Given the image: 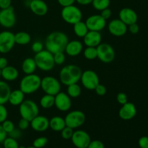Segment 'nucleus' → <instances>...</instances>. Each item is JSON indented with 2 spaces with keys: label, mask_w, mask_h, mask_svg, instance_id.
Returning <instances> with one entry per match:
<instances>
[{
  "label": "nucleus",
  "mask_w": 148,
  "mask_h": 148,
  "mask_svg": "<svg viewBox=\"0 0 148 148\" xmlns=\"http://www.w3.org/2000/svg\"><path fill=\"white\" fill-rule=\"evenodd\" d=\"M27 1H32V0H27Z\"/></svg>",
  "instance_id": "57"
},
{
  "label": "nucleus",
  "mask_w": 148,
  "mask_h": 148,
  "mask_svg": "<svg viewBox=\"0 0 148 148\" xmlns=\"http://www.w3.org/2000/svg\"><path fill=\"white\" fill-rule=\"evenodd\" d=\"M7 137V134L4 130L1 124H0V143H2L3 141L5 140V138Z\"/></svg>",
  "instance_id": "51"
},
{
  "label": "nucleus",
  "mask_w": 148,
  "mask_h": 148,
  "mask_svg": "<svg viewBox=\"0 0 148 148\" xmlns=\"http://www.w3.org/2000/svg\"><path fill=\"white\" fill-rule=\"evenodd\" d=\"M87 148H105V146L101 140H92L90 141Z\"/></svg>",
  "instance_id": "43"
},
{
  "label": "nucleus",
  "mask_w": 148,
  "mask_h": 148,
  "mask_svg": "<svg viewBox=\"0 0 148 148\" xmlns=\"http://www.w3.org/2000/svg\"><path fill=\"white\" fill-rule=\"evenodd\" d=\"M30 127V121L27 119L21 118L18 122V127L20 130H25Z\"/></svg>",
  "instance_id": "44"
},
{
  "label": "nucleus",
  "mask_w": 148,
  "mask_h": 148,
  "mask_svg": "<svg viewBox=\"0 0 148 148\" xmlns=\"http://www.w3.org/2000/svg\"><path fill=\"white\" fill-rule=\"evenodd\" d=\"M30 126L34 131L43 132L49 128V119L44 116L38 114L30 121Z\"/></svg>",
  "instance_id": "17"
},
{
  "label": "nucleus",
  "mask_w": 148,
  "mask_h": 148,
  "mask_svg": "<svg viewBox=\"0 0 148 148\" xmlns=\"http://www.w3.org/2000/svg\"><path fill=\"white\" fill-rule=\"evenodd\" d=\"M53 55V61H54L55 64L57 65H62L64 64L66 60V56L64 53V51L62 52H57V53H54Z\"/></svg>",
  "instance_id": "36"
},
{
  "label": "nucleus",
  "mask_w": 148,
  "mask_h": 148,
  "mask_svg": "<svg viewBox=\"0 0 148 148\" xmlns=\"http://www.w3.org/2000/svg\"><path fill=\"white\" fill-rule=\"evenodd\" d=\"M108 31L112 36L121 37L124 36L128 30V27L120 19H114L108 23Z\"/></svg>",
  "instance_id": "16"
},
{
  "label": "nucleus",
  "mask_w": 148,
  "mask_h": 148,
  "mask_svg": "<svg viewBox=\"0 0 148 148\" xmlns=\"http://www.w3.org/2000/svg\"><path fill=\"white\" fill-rule=\"evenodd\" d=\"M55 96L54 95H49V94H45L44 95L41 97L40 100V106L43 108L45 109H49L54 106Z\"/></svg>",
  "instance_id": "30"
},
{
  "label": "nucleus",
  "mask_w": 148,
  "mask_h": 148,
  "mask_svg": "<svg viewBox=\"0 0 148 148\" xmlns=\"http://www.w3.org/2000/svg\"><path fill=\"white\" fill-rule=\"evenodd\" d=\"M76 1L81 5H88L92 3V0H76Z\"/></svg>",
  "instance_id": "53"
},
{
  "label": "nucleus",
  "mask_w": 148,
  "mask_h": 148,
  "mask_svg": "<svg viewBox=\"0 0 148 148\" xmlns=\"http://www.w3.org/2000/svg\"><path fill=\"white\" fill-rule=\"evenodd\" d=\"M8 65V61L5 57H0V69H4Z\"/></svg>",
  "instance_id": "52"
},
{
  "label": "nucleus",
  "mask_w": 148,
  "mask_h": 148,
  "mask_svg": "<svg viewBox=\"0 0 148 148\" xmlns=\"http://www.w3.org/2000/svg\"><path fill=\"white\" fill-rule=\"evenodd\" d=\"M138 145L140 148H148V137L143 136L140 137L138 141Z\"/></svg>",
  "instance_id": "45"
},
{
  "label": "nucleus",
  "mask_w": 148,
  "mask_h": 148,
  "mask_svg": "<svg viewBox=\"0 0 148 148\" xmlns=\"http://www.w3.org/2000/svg\"><path fill=\"white\" fill-rule=\"evenodd\" d=\"M91 4L95 10L102 11L104 9L109 7L111 1L110 0H92Z\"/></svg>",
  "instance_id": "32"
},
{
  "label": "nucleus",
  "mask_w": 148,
  "mask_h": 148,
  "mask_svg": "<svg viewBox=\"0 0 148 148\" xmlns=\"http://www.w3.org/2000/svg\"><path fill=\"white\" fill-rule=\"evenodd\" d=\"M73 26L74 32H75V35L79 38H83L85 35L89 31L85 23V22H82V20L75 23V25H73Z\"/></svg>",
  "instance_id": "29"
},
{
  "label": "nucleus",
  "mask_w": 148,
  "mask_h": 148,
  "mask_svg": "<svg viewBox=\"0 0 148 148\" xmlns=\"http://www.w3.org/2000/svg\"><path fill=\"white\" fill-rule=\"evenodd\" d=\"M19 148H26L25 146H19Z\"/></svg>",
  "instance_id": "54"
},
{
  "label": "nucleus",
  "mask_w": 148,
  "mask_h": 148,
  "mask_svg": "<svg viewBox=\"0 0 148 148\" xmlns=\"http://www.w3.org/2000/svg\"><path fill=\"white\" fill-rule=\"evenodd\" d=\"M80 81L84 88L90 90H95L97 85L100 83L99 77L96 72L90 69L82 72Z\"/></svg>",
  "instance_id": "12"
},
{
  "label": "nucleus",
  "mask_w": 148,
  "mask_h": 148,
  "mask_svg": "<svg viewBox=\"0 0 148 148\" xmlns=\"http://www.w3.org/2000/svg\"><path fill=\"white\" fill-rule=\"evenodd\" d=\"M48 139L45 137H38L33 141V146L36 148H43L47 145Z\"/></svg>",
  "instance_id": "35"
},
{
  "label": "nucleus",
  "mask_w": 148,
  "mask_h": 148,
  "mask_svg": "<svg viewBox=\"0 0 148 148\" xmlns=\"http://www.w3.org/2000/svg\"><path fill=\"white\" fill-rule=\"evenodd\" d=\"M60 81L52 76H46L42 78L40 81V88L43 90L45 94L51 95H56L61 92Z\"/></svg>",
  "instance_id": "7"
},
{
  "label": "nucleus",
  "mask_w": 148,
  "mask_h": 148,
  "mask_svg": "<svg viewBox=\"0 0 148 148\" xmlns=\"http://www.w3.org/2000/svg\"><path fill=\"white\" fill-rule=\"evenodd\" d=\"M127 27H128L129 31L132 33V34H137V33H139V30H140V27L137 24V23L130 25L127 26Z\"/></svg>",
  "instance_id": "47"
},
{
  "label": "nucleus",
  "mask_w": 148,
  "mask_h": 148,
  "mask_svg": "<svg viewBox=\"0 0 148 148\" xmlns=\"http://www.w3.org/2000/svg\"><path fill=\"white\" fill-rule=\"evenodd\" d=\"M19 76L18 70L12 66L7 65L6 67L1 70V77L6 82H12L17 79Z\"/></svg>",
  "instance_id": "23"
},
{
  "label": "nucleus",
  "mask_w": 148,
  "mask_h": 148,
  "mask_svg": "<svg viewBox=\"0 0 148 148\" xmlns=\"http://www.w3.org/2000/svg\"><path fill=\"white\" fill-rule=\"evenodd\" d=\"M66 127L64 119L61 116H53L49 120V127L54 132H61Z\"/></svg>",
  "instance_id": "26"
},
{
  "label": "nucleus",
  "mask_w": 148,
  "mask_h": 148,
  "mask_svg": "<svg viewBox=\"0 0 148 148\" xmlns=\"http://www.w3.org/2000/svg\"><path fill=\"white\" fill-rule=\"evenodd\" d=\"M119 19H120L127 26L137 23V20H138L137 12L134 10L129 8V7L121 9L119 14Z\"/></svg>",
  "instance_id": "18"
},
{
  "label": "nucleus",
  "mask_w": 148,
  "mask_h": 148,
  "mask_svg": "<svg viewBox=\"0 0 148 148\" xmlns=\"http://www.w3.org/2000/svg\"><path fill=\"white\" fill-rule=\"evenodd\" d=\"M0 148H1V147H0Z\"/></svg>",
  "instance_id": "58"
},
{
  "label": "nucleus",
  "mask_w": 148,
  "mask_h": 148,
  "mask_svg": "<svg viewBox=\"0 0 148 148\" xmlns=\"http://www.w3.org/2000/svg\"><path fill=\"white\" fill-rule=\"evenodd\" d=\"M101 15L102 16L103 18H104L106 20H107L108 19H109L110 17H111V15H112V12L110 10L109 7H108V8L104 9L102 11H101Z\"/></svg>",
  "instance_id": "46"
},
{
  "label": "nucleus",
  "mask_w": 148,
  "mask_h": 148,
  "mask_svg": "<svg viewBox=\"0 0 148 148\" xmlns=\"http://www.w3.org/2000/svg\"><path fill=\"white\" fill-rule=\"evenodd\" d=\"M31 40V37L30 34L26 32L20 31L17 32L14 34V41L15 44L18 45H27Z\"/></svg>",
  "instance_id": "28"
},
{
  "label": "nucleus",
  "mask_w": 148,
  "mask_h": 148,
  "mask_svg": "<svg viewBox=\"0 0 148 148\" xmlns=\"http://www.w3.org/2000/svg\"><path fill=\"white\" fill-rule=\"evenodd\" d=\"M16 21L15 12L12 6L0 10V25L3 27L7 29L12 28L15 25Z\"/></svg>",
  "instance_id": "10"
},
{
  "label": "nucleus",
  "mask_w": 148,
  "mask_h": 148,
  "mask_svg": "<svg viewBox=\"0 0 148 148\" xmlns=\"http://www.w3.org/2000/svg\"><path fill=\"white\" fill-rule=\"evenodd\" d=\"M88 30L92 31L101 32L106 26V20L101 14H93L87 18L85 22Z\"/></svg>",
  "instance_id": "13"
},
{
  "label": "nucleus",
  "mask_w": 148,
  "mask_h": 148,
  "mask_svg": "<svg viewBox=\"0 0 148 148\" xmlns=\"http://www.w3.org/2000/svg\"><path fill=\"white\" fill-rule=\"evenodd\" d=\"M8 117V111L4 104H0V124L7 119Z\"/></svg>",
  "instance_id": "39"
},
{
  "label": "nucleus",
  "mask_w": 148,
  "mask_h": 148,
  "mask_svg": "<svg viewBox=\"0 0 148 148\" xmlns=\"http://www.w3.org/2000/svg\"><path fill=\"white\" fill-rule=\"evenodd\" d=\"M21 131L22 130H20V129H15L14 128V130H13L12 132H10V137H12V138L14 139H16L17 140V138H19V137H20V136H21Z\"/></svg>",
  "instance_id": "49"
},
{
  "label": "nucleus",
  "mask_w": 148,
  "mask_h": 148,
  "mask_svg": "<svg viewBox=\"0 0 148 148\" xmlns=\"http://www.w3.org/2000/svg\"><path fill=\"white\" fill-rule=\"evenodd\" d=\"M83 51V45L79 40H74L68 42L64 51L69 56H77Z\"/></svg>",
  "instance_id": "22"
},
{
  "label": "nucleus",
  "mask_w": 148,
  "mask_h": 148,
  "mask_svg": "<svg viewBox=\"0 0 148 148\" xmlns=\"http://www.w3.org/2000/svg\"><path fill=\"white\" fill-rule=\"evenodd\" d=\"M0 78H1V69H0Z\"/></svg>",
  "instance_id": "56"
},
{
  "label": "nucleus",
  "mask_w": 148,
  "mask_h": 148,
  "mask_svg": "<svg viewBox=\"0 0 148 148\" xmlns=\"http://www.w3.org/2000/svg\"><path fill=\"white\" fill-rule=\"evenodd\" d=\"M12 0H0V9H6L11 7Z\"/></svg>",
  "instance_id": "50"
},
{
  "label": "nucleus",
  "mask_w": 148,
  "mask_h": 148,
  "mask_svg": "<svg viewBox=\"0 0 148 148\" xmlns=\"http://www.w3.org/2000/svg\"><path fill=\"white\" fill-rule=\"evenodd\" d=\"M69 38L66 33L61 31H54L48 35L45 41V47L51 53L64 51Z\"/></svg>",
  "instance_id": "1"
},
{
  "label": "nucleus",
  "mask_w": 148,
  "mask_h": 148,
  "mask_svg": "<svg viewBox=\"0 0 148 148\" xmlns=\"http://www.w3.org/2000/svg\"><path fill=\"white\" fill-rule=\"evenodd\" d=\"M19 113L21 118L30 121L39 114L38 106L32 100H24L19 106Z\"/></svg>",
  "instance_id": "5"
},
{
  "label": "nucleus",
  "mask_w": 148,
  "mask_h": 148,
  "mask_svg": "<svg viewBox=\"0 0 148 148\" xmlns=\"http://www.w3.org/2000/svg\"><path fill=\"white\" fill-rule=\"evenodd\" d=\"M25 94L20 89L12 90L10 92V97H9L8 102L11 105L14 106H20L25 100Z\"/></svg>",
  "instance_id": "24"
},
{
  "label": "nucleus",
  "mask_w": 148,
  "mask_h": 148,
  "mask_svg": "<svg viewBox=\"0 0 148 148\" xmlns=\"http://www.w3.org/2000/svg\"><path fill=\"white\" fill-rule=\"evenodd\" d=\"M37 68L44 72H49L53 69L55 63L53 61V55L46 49L36 53L34 56Z\"/></svg>",
  "instance_id": "4"
},
{
  "label": "nucleus",
  "mask_w": 148,
  "mask_h": 148,
  "mask_svg": "<svg viewBox=\"0 0 148 148\" xmlns=\"http://www.w3.org/2000/svg\"><path fill=\"white\" fill-rule=\"evenodd\" d=\"M11 91L10 86L6 81L0 80V104L4 105L8 103Z\"/></svg>",
  "instance_id": "25"
},
{
  "label": "nucleus",
  "mask_w": 148,
  "mask_h": 148,
  "mask_svg": "<svg viewBox=\"0 0 148 148\" xmlns=\"http://www.w3.org/2000/svg\"><path fill=\"white\" fill-rule=\"evenodd\" d=\"M37 69L34 58H26L22 63V69L25 75L33 74Z\"/></svg>",
  "instance_id": "27"
},
{
  "label": "nucleus",
  "mask_w": 148,
  "mask_h": 148,
  "mask_svg": "<svg viewBox=\"0 0 148 148\" xmlns=\"http://www.w3.org/2000/svg\"><path fill=\"white\" fill-rule=\"evenodd\" d=\"M57 1L62 7H66V6L72 5L76 1V0H57Z\"/></svg>",
  "instance_id": "48"
},
{
  "label": "nucleus",
  "mask_w": 148,
  "mask_h": 148,
  "mask_svg": "<svg viewBox=\"0 0 148 148\" xmlns=\"http://www.w3.org/2000/svg\"><path fill=\"white\" fill-rule=\"evenodd\" d=\"M72 143L77 148H87L91 139L89 134L84 130L74 131L71 138Z\"/></svg>",
  "instance_id": "14"
},
{
  "label": "nucleus",
  "mask_w": 148,
  "mask_h": 148,
  "mask_svg": "<svg viewBox=\"0 0 148 148\" xmlns=\"http://www.w3.org/2000/svg\"><path fill=\"white\" fill-rule=\"evenodd\" d=\"M1 124V126H2L4 130L6 132V133H7V134H10V132H12L14 130V123L12 121H10V120L6 119L5 121H3Z\"/></svg>",
  "instance_id": "37"
},
{
  "label": "nucleus",
  "mask_w": 148,
  "mask_h": 148,
  "mask_svg": "<svg viewBox=\"0 0 148 148\" xmlns=\"http://www.w3.org/2000/svg\"><path fill=\"white\" fill-rule=\"evenodd\" d=\"M82 71L80 67L75 64H69L64 66L59 72L60 82L63 85H68L77 83L80 80Z\"/></svg>",
  "instance_id": "2"
},
{
  "label": "nucleus",
  "mask_w": 148,
  "mask_h": 148,
  "mask_svg": "<svg viewBox=\"0 0 148 148\" xmlns=\"http://www.w3.org/2000/svg\"><path fill=\"white\" fill-rule=\"evenodd\" d=\"M41 78L36 74L26 75L20 82V89L25 94H33L40 88Z\"/></svg>",
  "instance_id": "3"
},
{
  "label": "nucleus",
  "mask_w": 148,
  "mask_h": 148,
  "mask_svg": "<svg viewBox=\"0 0 148 148\" xmlns=\"http://www.w3.org/2000/svg\"><path fill=\"white\" fill-rule=\"evenodd\" d=\"M66 93L70 98H77L80 95L81 88L77 83H74L67 86Z\"/></svg>",
  "instance_id": "31"
},
{
  "label": "nucleus",
  "mask_w": 148,
  "mask_h": 148,
  "mask_svg": "<svg viewBox=\"0 0 148 148\" xmlns=\"http://www.w3.org/2000/svg\"><path fill=\"white\" fill-rule=\"evenodd\" d=\"M14 33L9 30L0 32V53H9L14 48Z\"/></svg>",
  "instance_id": "11"
},
{
  "label": "nucleus",
  "mask_w": 148,
  "mask_h": 148,
  "mask_svg": "<svg viewBox=\"0 0 148 148\" xmlns=\"http://www.w3.org/2000/svg\"><path fill=\"white\" fill-rule=\"evenodd\" d=\"M4 148H19V144L16 139L11 137H6L2 143Z\"/></svg>",
  "instance_id": "34"
},
{
  "label": "nucleus",
  "mask_w": 148,
  "mask_h": 148,
  "mask_svg": "<svg viewBox=\"0 0 148 148\" xmlns=\"http://www.w3.org/2000/svg\"><path fill=\"white\" fill-rule=\"evenodd\" d=\"M137 114V108L135 105L132 103L127 102L122 105L119 111V116L120 118L125 121H129L134 118Z\"/></svg>",
  "instance_id": "19"
},
{
  "label": "nucleus",
  "mask_w": 148,
  "mask_h": 148,
  "mask_svg": "<svg viewBox=\"0 0 148 148\" xmlns=\"http://www.w3.org/2000/svg\"><path fill=\"white\" fill-rule=\"evenodd\" d=\"M101 40H102V36L101 33L98 31L89 30L83 38L85 45L89 47H97L100 43H101Z\"/></svg>",
  "instance_id": "21"
},
{
  "label": "nucleus",
  "mask_w": 148,
  "mask_h": 148,
  "mask_svg": "<svg viewBox=\"0 0 148 148\" xmlns=\"http://www.w3.org/2000/svg\"><path fill=\"white\" fill-rule=\"evenodd\" d=\"M54 106L59 111L66 112L72 107V100L67 93L59 92L55 95Z\"/></svg>",
  "instance_id": "15"
},
{
  "label": "nucleus",
  "mask_w": 148,
  "mask_h": 148,
  "mask_svg": "<svg viewBox=\"0 0 148 148\" xmlns=\"http://www.w3.org/2000/svg\"><path fill=\"white\" fill-rule=\"evenodd\" d=\"M26 148H36V147H33V146H30V147H26Z\"/></svg>",
  "instance_id": "55"
},
{
  "label": "nucleus",
  "mask_w": 148,
  "mask_h": 148,
  "mask_svg": "<svg viewBox=\"0 0 148 148\" xmlns=\"http://www.w3.org/2000/svg\"><path fill=\"white\" fill-rule=\"evenodd\" d=\"M30 11L37 16H44L49 11L47 4L43 0H32L29 1Z\"/></svg>",
  "instance_id": "20"
},
{
  "label": "nucleus",
  "mask_w": 148,
  "mask_h": 148,
  "mask_svg": "<svg viewBox=\"0 0 148 148\" xmlns=\"http://www.w3.org/2000/svg\"><path fill=\"white\" fill-rule=\"evenodd\" d=\"M94 90L95 91V93H96L97 95H100V96H103V95H106V93L107 92L106 88L105 85L100 83L97 85V87L95 88Z\"/></svg>",
  "instance_id": "42"
},
{
  "label": "nucleus",
  "mask_w": 148,
  "mask_h": 148,
  "mask_svg": "<svg viewBox=\"0 0 148 148\" xmlns=\"http://www.w3.org/2000/svg\"><path fill=\"white\" fill-rule=\"evenodd\" d=\"M98 59L101 62L109 64L115 59V51L112 46L106 43H101L96 47Z\"/></svg>",
  "instance_id": "8"
},
{
  "label": "nucleus",
  "mask_w": 148,
  "mask_h": 148,
  "mask_svg": "<svg viewBox=\"0 0 148 148\" xmlns=\"http://www.w3.org/2000/svg\"><path fill=\"white\" fill-rule=\"evenodd\" d=\"M83 54L85 59L88 60H93L98 57L96 47H89L87 46L86 49L83 51Z\"/></svg>",
  "instance_id": "33"
},
{
  "label": "nucleus",
  "mask_w": 148,
  "mask_h": 148,
  "mask_svg": "<svg viewBox=\"0 0 148 148\" xmlns=\"http://www.w3.org/2000/svg\"><path fill=\"white\" fill-rule=\"evenodd\" d=\"M73 133V129L70 128V127H66H66L61 131V135H62V138L64 139V140H71Z\"/></svg>",
  "instance_id": "38"
},
{
  "label": "nucleus",
  "mask_w": 148,
  "mask_h": 148,
  "mask_svg": "<svg viewBox=\"0 0 148 148\" xmlns=\"http://www.w3.org/2000/svg\"><path fill=\"white\" fill-rule=\"evenodd\" d=\"M32 51H33L34 53H37L38 52L41 51L44 49V46H43V43L40 41H35L34 43H33L31 46Z\"/></svg>",
  "instance_id": "40"
},
{
  "label": "nucleus",
  "mask_w": 148,
  "mask_h": 148,
  "mask_svg": "<svg viewBox=\"0 0 148 148\" xmlns=\"http://www.w3.org/2000/svg\"><path fill=\"white\" fill-rule=\"evenodd\" d=\"M116 100L117 102L119 104H121V106L125 104L126 103L128 102V98H127V94L124 93V92H119V93L117 94L116 95Z\"/></svg>",
  "instance_id": "41"
},
{
  "label": "nucleus",
  "mask_w": 148,
  "mask_h": 148,
  "mask_svg": "<svg viewBox=\"0 0 148 148\" xmlns=\"http://www.w3.org/2000/svg\"><path fill=\"white\" fill-rule=\"evenodd\" d=\"M61 16L65 23L69 25H75L82 20V13L79 7L72 4L64 7L61 12Z\"/></svg>",
  "instance_id": "6"
},
{
  "label": "nucleus",
  "mask_w": 148,
  "mask_h": 148,
  "mask_svg": "<svg viewBox=\"0 0 148 148\" xmlns=\"http://www.w3.org/2000/svg\"><path fill=\"white\" fill-rule=\"evenodd\" d=\"M64 120L66 127L75 130L83 125L86 120V116L82 111L75 110L68 113L67 115L65 116Z\"/></svg>",
  "instance_id": "9"
}]
</instances>
